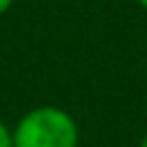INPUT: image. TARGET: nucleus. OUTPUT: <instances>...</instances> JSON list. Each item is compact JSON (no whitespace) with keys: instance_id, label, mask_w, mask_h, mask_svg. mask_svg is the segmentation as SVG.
Returning <instances> with one entry per match:
<instances>
[{"instance_id":"nucleus-4","label":"nucleus","mask_w":147,"mask_h":147,"mask_svg":"<svg viewBox=\"0 0 147 147\" xmlns=\"http://www.w3.org/2000/svg\"><path fill=\"white\" fill-rule=\"evenodd\" d=\"M137 147H147V132L142 135V140H140V145H137Z\"/></svg>"},{"instance_id":"nucleus-1","label":"nucleus","mask_w":147,"mask_h":147,"mask_svg":"<svg viewBox=\"0 0 147 147\" xmlns=\"http://www.w3.org/2000/svg\"><path fill=\"white\" fill-rule=\"evenodd\" d=\"M81 127L59 105H37L12 127V147H79Z\"/></svg>"},{"instance_id":"nucleus-3","label":"nucleus","mask_w":147,"mask_h":147,"mask_svg":"<svg viewBox=\"0 0 147 147\" xmlns=\"http://www.w3.org/2000/svg\"><path fill=\"white\" fill-rule=\"evenodd\" d=\"M12 5H15V0H0V15H5Z\"/></svg>"},{"instance_id":"nucleus-5","label":"nucleus","mask_w":147,"mask_h":147,"mask_svg":"<svg viewBox=\"0 0 147 147\" xmlns=\"http://www.w3.org/2000/svg\"><path fill=\"white\" fill-rule=\"evenodd\" d=\"M135 3H137V5L142 7V10H147V0H135Z\"/></svg>"},{"instance_id":"nucleus-2","label":"nucleus","mask_w":147,"mask_h":147,"mask_svg":"<svg viewBox=\"0 0 147 147\" xmlns=\"http://www.w3.org/2000/svg\"><path fill=\"white\" fill-rule=\"evenodd\" d=\"M0 147H12V130L0 120Z\"/></svg>"}]
</instances>
